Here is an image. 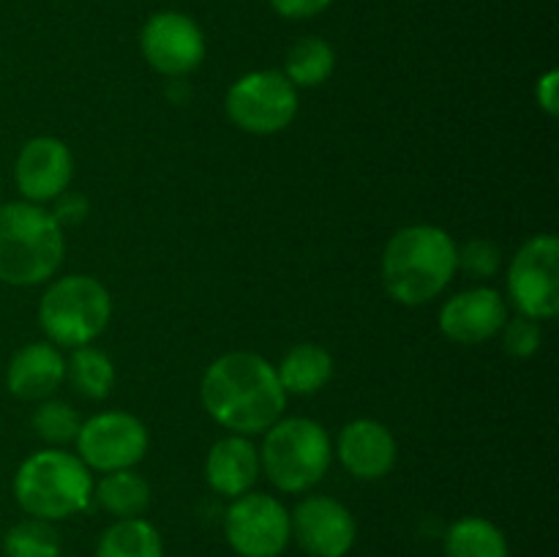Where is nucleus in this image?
<instances>
[{"label": "nucleus", "instance_id": "obj_1", "mask_svg": "<svg viewBox=\"0 0 559 557\" xmlns=\"http://www.w3.org/2000/svg\"><path fill=\"white\" fill-rule=\"evenodd\" d=\"M202 404L207 415L235 435H260L282 420L287 393L276 366L257 353H227L202 375Z\"/></svg>", "mask_w": 559, "mask_h": 557}, {"label": "nucleus", "instance_id": "obj_2", "mask_svg": "<svg viewBox=\"0 0 559 557\" xmlns=\"http://www.w3.org/2000/svg\"><path fill=\"white\" fill-rule=\"evenodd\" d=\"M456 273V240L435 224L402 227L382 254L385 293L402 306H424L451 284Z\"/></svg>", "mask_w": 559, "mask_h": 557}, {"label": "nucleus", "instance_id": "obj_3", "mask_svg": "<svg viewBox=\"0 0 559 557\" xmlns=\"http://www.w3.org/2000/svg\"><path fill=\"white\" fill-rule=\"evenodd\" d=\"M63 233L36 202L0 205V282L33 287L55 276L63 262Z\"/></svg>", "mask_w": 559, "mask_h": 557}, {"label": "nucleus", "instance_id": "obj_4", "mask_svg": "<svg viewBox=\"0 0 559 557\" xmlns=\"http://www.w3.org/2000/svg\"><path fill=\"white\" fill-rule=\"evenodd\" d=\"M14 497L27 517L60 522L91 506V470L74 453L58 448L36 451L16 470Z\"/></svg>", "mask_w": 559, "mask_h": 557}, {"label": "nucleus", "instance_id": "obj_5", "mask_svg": "<svg viewBox=\"0 0 559 557\" xmlns=\"http://www.w3.org/2000/svg\"><path fill=\"white\" fill-rule=\"evenodd\" d=\"M331 437L311 418L276 420L265 431L260 467L282 491H306L320 484L331 467Z\"/></svg>", "mask_w": 559, "mask_h": 557}, {"label": "nucleus", "instance_id": "obj_6", "mask_svg": "<svg viewBox=\"0 0 559 557\" xmlns=\"http://www.w3.org/2000/svg\"><path fill=\"white\" fill-rule=\"evenodd\" d=\"M112 298L93 276H63L47 287L38 304V322L49 342L60 347H85L107 328Z\"/></svg>", "mask_w": 559, "mask_h": 557}, {"label": "nucleus", "instance_id": "obj_7", "mask_svg": "<svg viewBox=\"0 0 559 557\" xmlns=\"http://www.w3.org/2000/svg\"><path fill=\"white\" fill-rule=\"evenodd\" d=\"M224 107L246 134H278L298 115V87L282 71H251L229 87Z\"/></svg>", "mask_w": 559, "mask_h": 557}, {"label": "nucleus", "instance_id": "obj_8", "mask_svg": "<svg viewBox=\"0 0 559 557\" xmlns=\"http://www.w3.org/2000/svg\"><path fill=\"white\" fill-rule=\"evenodd\" d=\"M513 306L530 320H551L559 311V240L535 235L519 249L508 271Z\"/></svg>", "mask_w": 559, "mask_h": 557}, {"label": "nucleus", "instance_id": "obj_9", "mask_svg": "<svg viewBox=\"0 0 559 557\" xmlns=\"http://www.w3.org/2000/svg\"><path fill=\"white\" fill-rule=\"evenodd\" d=\"M224 535L240 557H278L293 538L289 513L276 497L246 491L224 513Z\"/></svg>", "mask_w": 559, "mask_h": 557}, {"label": "nucleus", "instance_id": "obj_10", "mask_svg": "<svg viewBox=\"0 0 559 557\" xmlns=\"http://www.w3.org/2000/svg\"><path fill=\"white\" fill-rule=\"evenodd\" d=\"M145 424L131 413H102L87 418L76 431V453L85 467L112 473L131 470L147 453Z\"/></svg>", "mask_w": 559, "mask_h": 557}, {"label": "nucleus", "instance_id": "obj_11", "mask_svg": "<svg viewBox=\"0 0 559 557\" xmlns=\"http://www.w3.org/2000/svg\"><path fill=\"white\" fill-rule=\"evenodd\" d=\"M140 47L151 69L164 76H183L205 60V36L191 16L180 11H158L145 22Z\"/></svg>", "mask_w": 559, "mask_h": 557}, {"label": "nucleus", "instance_id": "obj_12", "mask_svg": "<svg viewBox=\"0 0 559 557\" xmlns=\"http://www.w3.org/2000/svg\"><path fill=\"white\" fill-rule=\"evenodd\" d=\"M295 541L309 557H347L358 538V524L347 506L325 495H311L289 513Z\"/></svg>", "mask_w": 559, "mask_h": 557}, {"label": "nucleus", "instance_id": "obj_13", "mask_svg": "<svg viewBox=\"0 0 559 557\" xmlns=\"http://www.w3.org/2000/svg\"><path fill=\"white\" fill-rule=\"evenodd\" d=\"M16 189L25 202L58 200L74 178V158L66 142L55 137H33L22 145L14 164Z\"/></svg>", "mask_w": 559, "mask_h": 557}, {"label": "nucleus", "instance_id": "obj_14", "mask_svg": "<svg viewBox=\"0 0 559 557\" xmlns=\"http://www.w3.org/2000/svg\"><path fill=\"white\" fill-rule=\"evenodd\" d=\"M508 306L491 287L464 289L440 309V331L456 344H480L502 331Z\"/></svg>", "mask_w": 559, "mask_h": 557}, {"label": "nucleus", "instance_id": "obj_15", "mask_svg": "<svg viewBox=\"0 0 559 557\" xmlns=\"http://www.w3.org/2000/svg\"><path fill=\"white\" fill-rule=\"evenodd\" d=\"M396 440L380 420L358 418L347 424L338 437V459L344 470L360 481H380L396 464Z\"/></svg>", "mask_w": 559, "mask_h": 557}, {"label": "nucleus", "instance_id": "obj_16", "mask_svg": "<svg viewBox=\"0 0 559 557\" xmlns=\"http://www.w3.org/2000/svg\"><path fill=\"white\" fill-rule=\"evenodd\" d=\"M66 380V360L58 347L47 342H31L16 349L5 369V386L16 399L36 402L58 391Z\"/></svg>", "mask_w": 559, "mask_h": 557}, {"label": "nucleus", "instance_id": "obj_17", "mask_svg": "<svg viewBox=\"0 0 559 557\" xmlns=\"http://www.w3.org/2000/svg\"><path fill=\"white\" fill-rule=\"evenodd\" d=\"M260 475V451L243 435L222 437L205 459V481L222 497H240L251 491Z\"/></svg>", "mask_w": 559, "mask_h": 557}, {"label": "nucleus", "instance_id": "obj_18", "mask_svg": "<svg viewBox=\"0 0 559 557\" xmlns=\"http://www.w3.org/2000/svg\"><path fill=\"white\" fill-rule=\"evenodd\" d=\"M284 393L295 396H311L322 391L333 377V358L320 344H295L276 369Z\"/></svg>", "mask_w": 559, "mask_h": 557}, {"label": "nucleus", "instance_id": "obj_19", "mask_svg": "<svg viewBox=\"0 0 559 557\" xmlns=\"http://www.w3.org/2000/svg\"><path fill=\"white\" fill-rule=\"evenodd\" d=\"M93 497L112 517L136 519L151 506V486L134 470H112L93 486Z\"/></svg>", "mask_w": 559, "mask_h": 557}, {"label": "nucleus", "instance_id": "obj_20", "mask_svg": "<svg viewBox=\"0 0 559 557\" xmlns=\"http://www.w3.org/2000/svg\"><path fill=\"white\" fill-rule=\"evenodd\" d=\"M445 557H511V552L495 522L484 517H464L448 530Z\"/></svg>", "mask_w": 559, "mask_h": 557}, {"label": "nucleus", "instance_id": "obj_21", "mask_svg": "<svg viewBox=\"0 0 559 557\" xmlns=\"http://www.w3.org/2000/svg\"><path fill=\"white\" fill-rule=\"evenodd\" d=\"M96 557H164L162 533L145 519H118L98 538Z\"/></svg>", "mask_w": 559, "mask_h": 557}, {"label": "nucleus", "instance_id": "obj_22", "mask_svg": "<svg viewBox=\"0 0 559 557\" xmlns=\"http://www.w3.org/2000/svg\"><path fill=\"white\" fill-rule=\"evenodd\" d=\"M336 69V52L331 44L320 36H306L287 52L284 76L295 87H317L328 80Z\"/></svg>", "mask_w": 559, "mask_h": 557}, {"label": "nucleus", "instance_id": "obj_23", "mask_svg": "<svg viewBox=\"0 0 559 557\" xmlns=\"http://www.w3.org/2000/svg\"><path fill=\"white\" fill-rule=\"evenodd\" d=\"M66 377L71 386L87 399H104L109 396L115 386V366L109 355H104L96 347H76L71 360L66 364Z\"/></svg>", "mask_w": 559, "mask_h": 557}, {"label": "nucleus", "instance_id": "obj_24", "mask_svg": "<svg viewBox=\"0 0 559 557\" xmlns=\"http://www.w3.org/2000/svg\"><path fill=\"white\" fill-rule=\"evenodd\" d=\"M5 557H60V535L47 519H25L3 538Z\"/></svg>", "mask_w": 559, "mask_h": 557}, {"label": "nucleus", "instance_id": "obj_25", "mask_svg": "<svg viewBox=\"0 0 559 557\" xmlns=\"http://www.w3.org/2000/svg\"><path fill=\"white\" fill-rule=\"evenodd\" d=\"M80 415L71 407L69 402H44L41 407L33 413V429L38 431V437L47 442H69L76 440V431H80Z\"/></svg>", "mask_w": 559, "mask_h": 557}, {"label": "nucleus", "instance_id": "obj_26", "mask_svg": "<svg viewBox=\"0 0 559 557\" xmlns=\"http://www.w3.org/2000/svg\"><path fill=\"white\" fill-rule=\"evenodd\" d=\"M456 268L478 278L495 276L497 268H500V249L484 238L467 240V244L456 246Z\"/></svg>", "mask_w": 559, "mask_h": 557}, {"label": "nucleus", "instance_id": "obj_27", "mask_svg": "<svg viewBox=\"0 0 559 557\" xmlns=\"http://www.w3.org/2000/svg\"><path fill=\"white\" fill-rule=\"evenodd\" d=\"M540 342H544V333H540L538 320L516 317V320H506L502 325V347L513 358H530L538 353Z\"/></svg>", "mask_w": 559, "mask_h": 557}, {"label": "nucleus", "instance_id": "obj_28", "mask_svg": "<svg viewBox=\"0 0 559 557\" xmlns=\"http://www.w3.org/2000/svg\"><path fill=\"white\" fill-rule=\"evenodd\" d=\"M333 0H271V9L284 20H309L322 14Z\"/></svg>", "mask_w": 559, "mask_h": 557}, {"label": "nucleus", "instance_id": "obj_29", "mask_svg": "<svg viewBox=\"0 0 559 557\" xmlns=\"http://www.w3.org/2000/svg\"><path fill=\"white\" fill-rule=\"evenodd\" d=\"M55 222L58 224H80L87 216V200L80 194H60L58 208H55Z\"/></svg>", "mask_w": 559, "mask_h": 557}, {"label": "nucleus", "instance_id": "obj_30", "mask_svg": "<svg viewBox=\"0 0 559 557\" xmlns=\"http://www.w3.org/2000/svg\"><path fill=\"white\" fill-rule=\"evenodd\" d=\"M557 82H559L557 71H549V74L540 76L538 87H535V96H538L540 109H544L546 115H551V118L559 112L557 109Z\"/></svg>", "mask_w": 559, "mask_h": 557}]
</instances>
